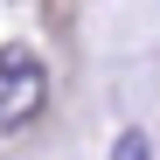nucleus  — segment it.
<instances>
[{"label":"nucleus","instance_id":"1","mask_svg":"<svg viewBox=\"0 0 160 160\" xmlns=\"http://www.w3.org/2000/svg\"><path fill=\"white\" fill-rule=\"evenodd\" d=\"M49 104V70L35 49H0V132L28 125Z\"/></svg>","mask_w":160,"mask_h":160}]
</instances>
